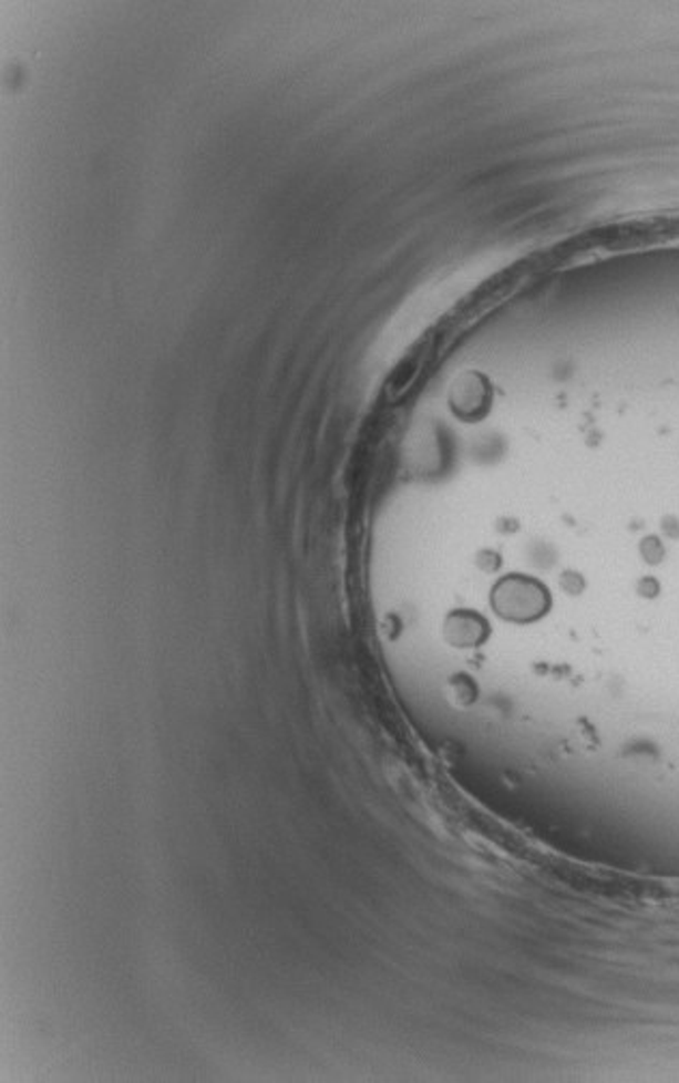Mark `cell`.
Returning <instances> with one entry per match:
<instances>
[{
    "label": "cell",
    "instance_id": "6da1fadb",
    "mask_svg": "<svg viewBox=\"0 0 679 1083\" xmlns=\"http://www.w3.org/2000/svg\"><path fill=\"white\" fill-rule=\"evenodd\" d=\"M493 602L497 613L512 621H534L551 605L546 589L527 577L503 578L493 594Z\"/></svg>",
    "mask_w": 679,
    "mask_h": 1083
},
{
    "label": "cell",
    "instance_id": "7a4b0ae2",
    "mask_svg": "<svg viewBox=\"0 0 679 1083\" xmlns=\"http://www.w3.org/2000/svg\"><path fill=\"white\" fill-rule=\"evenodd\" d=\"M447 639L461 648L480 646L486 639V621L473 613H454L447 621Z\"/></svg>",
    "mask_w": 679,
    "mask_h": 1083
}]
</instances>
